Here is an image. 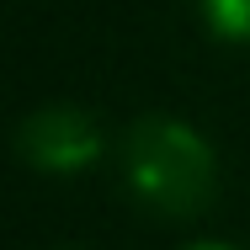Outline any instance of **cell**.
Returning a JSON list of instances; mask_svg holds the SVG:
<instances>
[{"label": "cell", "mask_w": 250, "mask_h": 250, "mask_svg": "<svg viewBox=\"0 0 250 250\" xmlns=\"http://www.w3.org/2000/svg\"><path fill=\"white\" fill-rule=\"evenodd\" d=\"M123 187L160 218H197L218 192L213 144L181 117H144L123 133Z\"/></svg>", "instance_id": "obj_1"}, {"label": "cell", "mask_w": 250, "mask_h": 250, "mask_svg": "<svg viewBox=\"0 0 250 250\" xmlns=\"http://www.w3.org/2000/svg\"><path fill=\"white\" fill-rule=\"evenodd\" d=\"M16 149H21V160L32 170L75 176L91 160H101L106 139H101V123L91 112H80V106H38L16 128Z\"/></svg>", "instance_id": "obj_2"}, {"label": "cell", "mask_w": 250, "mask_h": 250, "mask_svg": "<svg viewBox=\"0 0 250 250\" xmlns=\"http://www.w3.org/2000/svg\"><path fill=\"white\" fill-rule=\"evenodd\" d=\"M202 16L218 38L250 43V0H202Z\"/></svg>", "instance_id": "obj_3"}, {"label": "cell", "mask_w": 250, "mask_h": 250, "mask_svg": "<svg viewBox=\"0 0 250 250\" xmlns=\"http://www.w3.org/2000/svg\"><path fill=\"white\" fill-rule=\"evenodd\" d=\"M187 250H234V245H224V240H197V245H187Z\"/></svg>", "instance_id": "obj_4"}]
</instances>
